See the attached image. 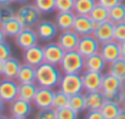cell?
Wrapping results in <instances>:
<instances>
[{
    "label": "cell",
    "instance_id": "d4e9b609",
    "mask_svg": "<svg viewBox=\"0 0 125 119\" xmlns=\"http://www.w3.org/2000/svg\"><path fill=\"white\" fill-rule=\"evenodd\" d=\"M96 5H97V0H75L73 11L75 12V15L89 16Z\"/></svg>",
    "mask_w": 125,
    "mask_h": 119
},
{
    "label": "cell",
    "instance_id": "bcb514c9",
    "mask_svg": "<svg viewBox=\"0 0 125 119\" xmlns=\"http://www.w3.org/2000/svg\"><path fill=\"white\" fill-rule=\"evenodd\" d=\"M117 119H125V108H124V107L122 108V111H120V113L118 114Z\"/></svg>",
    "mask_w": 125,
    "mask_h": 119
},
{
    "label": "cell",
    "instance_id": "52a82bcc",
    "mask_svg": "<svg viewBox=\"0 0 125 119\" xmlns=\"http://www.w3.org/2000/svg\"><path fill=\"white\" fill-rule=\"evenodd\" d=\"M66 51L61 47L58 43H49L44 46V58L45 62L58 66L61 65Z\"/></svg>",
    "mask_w": 125,
    "mask_h": 119
},
{
    "label": "cell",
    "instance_id": "ba28073f",
    "mask_svg": "<svg viewBox=\"0 0 125 119\" xmlns=\"http://www.w3.org/2000/svg\"><path fill=\"white\" fill-rule=\"evenodd\" d=\"M38 40H39L38 33L32 27H24L20 32V34L15 38L16 45L20 49H22V50H26L28 47H32V46L37 45Z\"/></svg>",
    "mask_w": 125,
    "mask_h": 119
},
{
    "label": "cell",
    "instance_id": "f907efd6",
    "mask_svg": "<svg viewBox=\"0 0 125 119\" xmlns=\"http://www.w3.org/2000/svg\"><path fill=\"white\" fill-rule=\"evenodd\" d=\"M15 2H20V4H23V2H27L28 0H13Z\"/></svg>",
    "mask_w": 125,
    "mask_h": 119
},
{
    "label": "cell",
    "instance_id": "7c38bea8",
    "mask_svg": "<svg viewBox=\"0 0 125 119\" xmlns=\"http://www.w3.org/2000/svg\"><path fill=\"white\" fill-rule=\"evenodd\" d=\"M53 97H55V91L51 87L39 86L38 92H37V95L33 100V103L39 109L51 108L52 103H53Z\"/></svg>",
    "mask_w": 125,
    "mask_h": 119
},
{
    "label": "cell",
    "instance_id": "5bb4252c",
    "mask_svg": "<svg viewBox=\"0 0 125 119\" xmlns=\"http://www.w3.org/2000/svg\"><path fill=\"white\" fill-rule=\"evenodd\" d=\"M114 28H115V23L108 20L106 22L98 23V26L94 31V35L101 44L114 40Z\"/></svg>",
    "mask_w": 125,
    "mask_h": 119
},
{
    "label": "cell",
    "instance_id": "f35d334b",
    "mask_svg": "<svg viewBox=\"0 0 125 119\" xmlns=\"http://www.w3.org/2000/svg\"><path fill=\"white\" fill-rule=\"evenodd\" d=\"M114 40H117L118 43L125 41V21L115 24V28H114Z\"/></svg>",
    "mask_w": 125,
    "mask_h": 119
},
{
    "label": "cell",
    "instance_id": "d6a6232c",
    "mask_svg": "<svg viewBox=\"0 0 125 119\" xmlns=\"http://www.w3.org/2000/svg\"><path fill=\"white\" fill-rule=\"evenodd\" d=\"M33 4L42 13H49L56 7V0H33Z\"/></svg>",
    "mask_w": 125,
    "mask_h": 119
},
{
    "label": "cell",
    "instance_id": "7dc6e473",
    "mask_svg": "<svg viewBox=\"0 0 125 119\" xmlns=\"http://www.w3.org/2000/svg\"><path fill=\"white\" fill-rule=\"evenodd\" d=\"M4 62H5V61H1V60H0V76L4 73Z\"/></svg>",
    "mask_w": 125,
    "mask_h": 119
},
{
    "label": "cell",
    "instance_id": "4fadbf2b",
    "mask_svg": "<svg viewBox=\"0 0 125 119\" xmlns=\"http://www.w3.org/2000/svg\"><path fill=\"white\" fill-rule=\"evenodd\" d=\"M100 54L102 55V57L104 58V61L107 63L114 62L115 60H118L119 57H122L120 43H118L117 40H111V41H107V43L101 44Z\"/></svg>",
    "mask_w": 125,
    "mask_h": 119
},
{
    "label": "cell",
    "instance_id": "7bdbcfd3",
    "mask_svg": "<svg viewBox=\"0 0 125 119\" xmlns=\"http://www.w3.org/2000/svg\"><path fill=\"white\" fill-rule=\"evenodd\" d=\"M6 33H5V31H4V28H2V26L0 24V43H2V41H5L6 39Z\"/></svg>",
    "mask_w": 125,
    "mask_h": 119
},
{
    "label": "cell",
    "instance_id": "74e56055",
    "mask_svg": "<svg viewBox=\"0 0 125 119\" xmlns=\"http://www.w3.org/2000/svg\"><path fill=\"white\" fill-rule=\"evenodd\" d=\"M37 119H57V111L53 107L40 109L37 114Z\"/></svg>",
    "mask_w": 125,
    "mask_h": 119
},
{
    "label": "cell",
    "instance_id": "e0dca14e",
    "mask_svg": "<svg viewBox=\"0 0 125 119\" xmlns=\"http://www.w3.org/2000/svg\"><path fill=\"white\" fill-rule=\"evenodd\" d=\"M75 12L74 11H66V12H57L55 17V23L58 27V29L62 31H68L73 29L74 21H75Z\"/></svg>",
    "mask_w": 125,
    "mask_h": 119
},
{
    "label": "cell",
    "instance_id": "2e32d148",
    "mask_svg": "<svg viewBox=\"0 0 125 119\" xmlns=\"http://www.w3.org/2000/svg\"><path fill=\"white\" fill-rule=\"evenodd\" d=\"M37 33H38V37L39 39L42 40H51L53 39L57 33H58V27L56 26L55 22H51V21H40L38 24H37Z\"/></svg>",
    "mask_w": 125,
    "mask_h": 119
},
{
    "label": "cell",
    "instance_id": "f6af8a7d",
    "mask_svg": "<svg viewBox=\"0 0 125 119\" xmlns=\"http://www.w3.org/2000/svg\"><path fill=\"white\" fill-rule=\"evenodd\" d=\"M120 52H122V57L125 58V41L120 43Z\"/></svg>",
    "mask_w": 125,
    "mask_h": 119
},
{
    "label": "cell",
    "instance_id": "ab89813d",
    "mask_svg": "<svg viewBox=\"0 0 125 119\" xmlns=\"http://www.w3.org/2000/svg\"><path fill=\"white\" fill-rule=\"evenodd\" d=\"M9 57H11V47L9 46V44L2 41V43H0V60L5 61Z\"/></svg>",
    "mask_w": 125,
    "mask_h": 119
},
{
    "label": "cell",
    "instance_id": "8fae6325",
    "mask_svg": "<svg viewBox=\"0 0 125 119\" xmlns=\"http://www.w3.org/2000/svg\"><path fill=\"white\" fill-rule=\"evenodd\" d=\"M79 40H80V35L74 29H68L61 32V34L57 38V43L61 45V47L64 51H73L77 50Z\"/></svg>",
    "mask_w": 125,
    "mask_h": 119
},
{
    "label": "cell",
    "instance_id": "e575fe53",
    "mask_svg": "<svg viewBox=\"0 0 125 119\" xmlns=\"http://www.w3.org/2000/svg\"><path fill=\"white\" fill-rule=\"evenodd\" d=\"M104 98L107 102L115 103V105H123V98H124V90L123 91H117V92H103Z\"/></svg>",
    "mask_w": 125,
    "mask_h": 119
},
{
    "label": "cell",
    "instance_id": "ffe728a7",
    "mask_svg": "<svg viewBox=\"0 0 125 119\" xmlns=\"http://www.w3.org/2000/svg\"><path fill=\"white\" fill-rule=\"evenodd\" d=\"M85 98H86V107L87 111H97L101 109L103 103L106 102L103 92L100 91H92V92H85Z\"/></svg>",
    "mask_w": 125,
    "mask_h": 119
},
{
    "label": "cell",
    "instance_id": "60d3db41",
    "mask_svg": "<svg viewBox=\"0 0 125 119\" xmlns=\"http://www.w3.org/2000/svg\"><path fill=\"white\" fill-rule=\"evenodd\" d=\"M119 2H122V0H97V4H100V5L107 7V9H111Z\"/></svg>",
    "mask_w": 125,
    "mask_h": 119
},
{
    "label": "cell",
    "instance_id": "ee69618b",
    "mask_svg": "<svg viewBox=\"0 0 125 119\" xmlns=\"http://www.w3.org/2000/svg\"><path fill=\"white\" fill-rule=\"evenodd\" d=\"M13 0H0V6H7L11 5Z\"/></svg>",
    "mask_w": 125,
    "mask_h": 119
},
{
    "label": "cell",
    "instance_id": "836d02e7",
    "mask_svg": "<svg viewBox=\"0 0 125 119\" xmlns=\"http://www.w3.org/2000/svg\"><path fill=\"white\" fill-rule=\"evenodd\" d=\"M16 17V12L13 11V9L7 5V6H0V24L12 20Z\"/></svg>",
    "mask_w": 125,
    "mask_h": 119
},
{
    "label": "cell",
    "instance_id": "7402d4cb",
    "mask_svg": "<svg viewBox=\"0 0 125 119\" xmlns=\"http://www.w3.org/2000/svg\"><path fill=\"white\" fill-rule=\"evenodd\" d=\"M39 85L37 84V81H32V83H24V84H20L18 86V97L29 102H33L37 92H38Z\"/></svg>",
    "mask_w": 125,
    "mask_h": 119
},
{
    "label": "cell",
    "instance_id": "d590c367",
    "mask_svg": "<svg viewBox=\"0 0 125 119\" xmlns=\"http://www.w3.org/2000/svg\"><path fill=\"white\" fill-rule=\"evenodd\" d=\"M75 0H56V7L55 10L57 12H66V11H73Z\"/></svg>",
    "mask_w": 125,
    "mask_h": 119
},
{
    "label": "cell",
    "instance_id": "44dd1931",
    "mask_svg": "<svg viewBox=\"0 0 125 119\" xmlns=\"http://www.w3.org/2000/svg\"><path fill=\"white\" fill-rule=\"evenodd\" d=\"M32 102L22 100L20 97H17L16 100H13L11 102V107L10 111L12 113V116H18V117H26L29 116V113L32 112Z\"/></svg>",
    "mask_w": 125,
    "mask_h": 119
},
{
    "label": "cell",
    "instance_id": "83f0119b",
    "mask_svg": "<svg viewBox=\"0 0 125 119\" xmlns=\"http://www.w3.org/2000/svg\"><path fill=\"white\" fill-rule=\"evenodd\" d=\"M89 16H90V17L92 18V21L96 22V23L106 22V21L109 20V9H107V7H104V6L97 4V5L94 7V10L91 11V13H90Z\"/></svg>",
    "mask_w": 125,
    "mask_h": 119
},
{
    "label": "cell",
    "instance_id": "3957f363",
    "mask_svg": "<svg viewBox=\"0 0 125 119\" xmlns=\"http://www.w3.org/2000/svg\"><path fill=\"white\" fill-rule=\"evenodd\" d=\"M16 18L23 24V27H34L40 22L42 12L37 9V6L33 4H27L21 6L16 11Z\"/></svg>",
    "mask_w": 125,
    "mask_h": 119
},
{
    "label": "cell",
    "instance_id": "9c48e42d",
    "mask_svg": "<svg viewBox=\"0 0 125 119\" xmlns=\"http://www.w3.org/2000/svg\"><path fill=\"white\" fill-rule=\"evenodd\" d=\"M83 85L85 92H92V91H100L102 87V80L103 74L102 72H89L84 71L82 74Z\"/></svg>",
    "mask_w": 125,
    "mask_h": 119
},
{
    "label": "cell",
    "instance_id": "484cf974",
    "mask_svg": "<svg viewBox=\"0 0 125 119\" xmlns=\"http://www.w3.org/2000/svg\"><path fill=\"white\" fill-rule=\"evenodd\" d=\"M1 26H2L6 35L7 37H11V38H16L20 34V32L24 28L23 24L16 17L12 18V20H10V21H7V22H5V23H2Z\"/></svg>",
    "mask_w": 125,
    "mask_h": 119
},
{
    "label": "cell",
    "instance_id": "c3c4849f",
    "mask_svg": "<svg viewBox=\"0 0 125 119\" xmlns=\"http://www.w3.org/2000/svg\"><path fill=\"white\" fill-rule=\"evenodd\" d=\"M4 103H5V101L0 98V114H1V112L4 111Z\"/></svg>",
    "mask_w": 125,
    "mask_h": 119
},
{
    "label": "cell",
    "instance_id": "816d5d0a",
    "mask_svg": "<svg viewBox=\"0 0 125 119\" xmlns=\"http://www.w3.org/2000/svg\"><path fill=\"white\" fill-rule=\"evenodd\" d=\"M123 107L125 108V90H124V98H123Z\"/></svg>",
    "mask_w": 125,
    "mask_h": 119
},
{
    "label": "cell",
    "instance_id": "277c9868",
    "mask_svg": "<svg viewBox=\"0 0 125 119\" xmlns=\"http://www.w3.org/2000/svg\"><path fill=\"white\" fill-rule=\"evenodd\" d=\"M60 90L72 96L75 94H80L84 90L83 78L80 74H66L63 73L60 81Z\"/></svg>",
    "mask_w": 125,
    "mask_h": 119
},
{
    "label": "cell",
    "instance_id": "db71d44e",
    "mask_svg": "<svg viewBox=\"0 0 125 119\" xmlns=\"http://www.w3.org/2000/svg\"><path fill=\"white\" fill-rule=\"evenodd\" d=\"M124 87H125V80H124Z\"/></svg>",
    "mask_w": 125,
    "mask_h": 119
},
{
    "label": "cell",
    "instance_id": "ac0fdd59",
    "mask_svg": "<svg viewBox=\"0 0 125 119\" xmlns=\"http://www.w3.org/2000/svg\"><path fill=\"white\" fill-rule=\"evenodd\" d=\"M123 90H125L123 80H120L119 78H117L109 73L103 76L102 87H101L102 92H104V94L106 92H117V91H123Z\"/></svg>",
    "mask_w": 125,
    "mask_h": 119
},
{
    "label": "cell",
    "instance_id": "681fc988",
    "mask_svg": "<svg viewBox=\"0 0 125 119\" xmlns=\"http://www.w3.org/2000/svg\"><path fill=\"white\" fill-rule=\"evenodd\" d=\"M10 119H26V117H18V116H12Z\"/></svg>",
    "mask_w": 125,
    "mask_h": 119
},
{
    "label": "cell",
    "instance_id": "5b68a950",
    "mask_svg": "<svg viewBox=\"0 0 125 119\" xmlns=\"http://www.w3.org/2000/svg\"><path fill=\"white\" fill-rule=\"evenodd\" d=\"M100 47H101V43L96 39V37L94 34H89V35L80 37L77 50L84 57H89L91 55L100 52Z\"/></svg>",
    "mask_w": 125,
    "mask_h": 119
},
{
    "label": "cell",
    "instance_id": "603a6c76",
    "mask_svg": "<svg viewBox=\"0 0 125 119\" xmlns=\"http://www.w3.org/2000/svg\"><path fill=\"white\" fill-rule=\"evenodd\" d=\"M35 78H37V67L27 65V63L21 65V68H20L18 74L16 77V80L20 84L35 81Z\"/></svg>",
    "mask_w": 125,
    "mask_h": 119
},
{
    "label": "cell",
    "instance_id": "30bf717a",
    "mask_svg": "<svg viewBox=\"0 0 125 119\" xmlns=\"http://www.w3.org/2000/svg\"><path fill=\"white\" fill-rule=\"evenodd\" d=\"M98 26V23L94 22L92 18L90 16H85V15H77L75 21H74V26L73 29L80 35H89V34H94V31L96 29V27Z\"/></svg>",
    "mask_w": 125,
    "mask_h": 119
},
{
    "label": "cell",
    "instance_id": "8d00e7d4",
    "mask_svg": "<svg viewBox=\"0 0 125 119\" xmlns=\"http://www.w3.org/2000/svg\"><path fill=\"white\" fill-rule=\"evenodd\" d=\"M56 111H57V119H78V112L72 109L69 106Z\"/></svg>",
    "mask_w": 125,
    "mask_h": 119
},
{
    "label": "cell",
    "instance_id": "8992f818",
    "mask_svg": "<svg viewBox=\"0 0 125 119\" xmlns=\"http://www.w3.org/2000/svg\"><path fill=\"white\" fill-rule=\"evenodd\" d=\"M18 86L20 83L15 79H5L0 80V98L5 102H12L18 97Z\"/></svg>",
    "mask_w": 125,
    "mask_h": 119
},
{
    "label": "cell",
    "instance_id": "7a4b0ae2",
    "mask_svg": "<svg viewBox=\"0 0 125 119\" xmlns=\"http://www.w3.org/2000/svg\"><path fill=\"white\" fill-rule=\"evenodd\" d=\"M60 66L66 74H80L85 71V57L78 50L66 51Z\"/></svg>",
    "mask_w": 125,
    "mask_h": 119
},
{
    "label": "cell",
    "instance_id": "cb8c5ba5",
    "mask_svg": "<svg viewBox=\"0 0 125 119\" xmlns=\"http://www.w3.org/2000/svg\"><path fill=\"white\" fill-rule=\"evenodd\" d=\"M20 68H21V62L17 58L11 56L7 60H5V62H4V73H2V76L5 78H9V79H16Z\"/></svg>",
    "mask_w": 125,
    "mask_h": 119
},
{
    "label": "cell",
    "instance_id": "4316f807",
    "mask_svg": "<svg viewBox=\"0 0 125 119\" xmlns=\"http://www.w3.org/2000/svg\"><path fill=\"white\" fill-rule=\"evenodd\" d=\"M108 73L124 81L125 80V58L124 57H119L114 62L109 63Z\"/></svg>",
    "mask_w": 125,
    "mask_h": 119
},
{
    "label": "cell",
    "instance_id": "f546056e",
    "mask_svg": "<svg viewBox=\"0 0 125 119\" xmlns=\"http://www.w3.org/2000/svg\"><path fill=\"white\" fill-rule=\"evenodd\" d=\"M109 20L113 23H120L125 21V4L119 2L109 9Z\"/></svg>",
    "mask_w": 125,
    "mask_h": 119
},
{
    "label": "cell",
    "instance_id": "f1b7e54d",
    "mask_svg": "<svg viewBox=\"0 0 125 119\" xmlns=\"http://www.w3.org/2000/svg\"><path fill=\"white\" fill-rule=\"evenodd\" d=\"M69 107L72 109H74L75 112L80 113L85 109H87L86 107V98H85V95L84 94H75V95H72L69 97Z\"/></svg>",
    "mask_w": 125,
    "mask_h": 119
},
{
    "label": "cell",
    "instance_id": "9a60e30c",
    "mask_svg": "<svg viewBox=\"0 0 125 119\" xmlns=\"http://www.w3.org/2000/svg\"><path fill=\"white\" fill-rule=\"evenodd\" d=\"M23 61L27 65L38 67L39 65H42V62H45L44 58V47L40 45H34L32 47H28L26 50H23Z\"/></svg>",
    "mask_w": 125,
    "mask_h": 119
},
{
    "label": "cell",
    "instance_id": "6da1fadb",
    "mask_svg": "<svg viewBox=\"0 0 125 119\" xmlns=\"http://www.w3.org/2000/svg\"><path fill=\"white\" fill-rule=\"evenodd\" d=\"M61 71L57 68V66L42 62L37 67V78L35 81L39 86H45V87H51L53 89L55 86L60 85L61 81Z\"/></svg>",
    "mask_w": 125,
    "mask_h": 119
},
{
    "label": "cell",
    "instance_id": "f5cc1de1",
    "mask_svg": "<svg viewBox=\"0 0 125 119\" xmlns=\"http://www.w3.org/2000/svg\"><path fill=\"white\" fill-rule=\"evenodd\" d=\"M0 119H10V118H7V117H5V116H1V114H0Z\"/></svg>",
    "mask_w": 125,
    "mask_h": 119
},
{
    "label": "cell",
    "instance_id": "4dcf8cb0",
    "mask_svg": "<svg viewBox=\"0 0 125 119\" xmlns=\"http://www.w3.org/2000/svg\"><path fill=\"white\" fill-rule=\"evenodd\" d=\"M123 107H120L119 105L115 103H111V102H104L103 106L101 107V112L103 114V117L106 119H117L118 114L120 113Z\"/></svg>",
    "mask_w": 125,
    "mask_h": 119
},
{
    "label": "cell",
    "instance_id": "d6986e66",
    "mask_svg": "<svg viewBox=\"0 0 125 119\" xmlns=\"http://www.w3.org/2000/svg\"><path fill=\"white\" fill-rule=\"evenodd\" d=\"M107 66V62L100 52L85 57V71L89 72H102Z\"/></svg>",
    "mask_w": 125,
    "mask_h": 119
},
{
    "label": "cell",
    "instance_id": "b9f144b4",
    "mask_svg": "<svg viewBox=\"0 0 125 119\" xmlns=\"http://www.w3.org/2000/svg\"><path fill=\"white\" fill-rule=\"evenodd\" d=\"M85 119H106V118L103 117L101 109H97V111H89V113L86 114Z\"/></svg>",
    "mask_w": 125,
    "mask_h": 119
},
{
    "label": "cell",
    "instance_id": "1f68e13d",
    "mask_svg": "<svg viewBox=\"0 0 125 119\" xmlns=\"http://www.w3.org/2000/svg\"><path fill=\"white\" fill-rule=\"evenodd\" d=\"M69 95H67L66 92H63L62 90H58L55 92V97H53V103L52 107L55 109H61L64 107L69 106Z\"/></svg>",
    "mask_w": 125,
    "mask_h": 119
}]
</instances>
